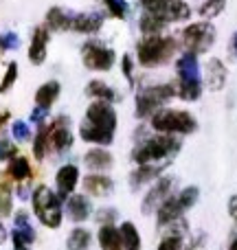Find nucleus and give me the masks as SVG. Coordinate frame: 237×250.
Returning a JSON list of instances; mask_svg holds the SVG:
<instances>
[{"instance_id": "12", "label": "nucleus", "mask_w": 237, "mask_h": 250, "mask_svg": "<svg viewBox=\"0 0 237 250\" xmlns=\"http://www.w3.org/2000/svg\"><path fill=\"white\" fill-rule=\"evenodd\" d=\"M172 185H173L172 178H160V180L150 189V193L145 195V200H143V213H151L154 208H158L160 204L169 198Z\"/></svg>"}, {"instance_id": "11", "label": "nucleus", "mask_w": 237, "mask_h": 250, "mask_svg": "<svg viewBox=\"0 0 237 250\" xmlns=\"http://www.w3.org/2000/svg\"><path fill=\"white\" fill-rule=\"evenodd\" d=\"M48 141H51V149L55 151H66L68 147H73V134H70V127L66 125L64 117L57 119L48 127Z\"/></svg>"}, {"instance_id": "45", "label": "nucleus", "mask_w": 237, "mask_h": 250, "mask_svg": "<svg viewBox=\"0 0 237 250\" xmlns=\"http://www.w3.org/2000/svg\"><path fill=\"white\" fill-rule=\"evenodd\" d=\"M233 48H235V55H237V35L233 38Z\"/></svg>"}, {"instance_id": "19", "label": "nucleus", "mask_w": 237, "mask_h": 250, "mask_svg": "<svg viewBox=\"0 0 237 250\" xmlns=\"http://www.w3.org/2000/svg\"><path fill=\"white\" fill-rule=\"evenodd\" d=\"M99 246L101 250H123V244H121V235H119V229H114L112 224H104L99 229Z\"/></svg>"}, {"instance_id": "13", "label": "nucleus", "mask_w": 237, "mask_h": 250, "mask_svg": "<svg viewBox=\"0 0 237 250\" xmlns=\"http://www.w3.org/2000/svg\"><path fill=\"white\" fill-rule=\"evenodd\" d=\"M90 211L92 207L86 195H70V198H66V213H68V217L73 222H86Z\"/></svg>"}, {"instance_id": "21", "label": "nucleus", "mask_w": 237, "mask_h": 250, "mask_svg": "<svg viewBox=\"0 0 237 250\" xmlns=\"http://www.w3.org/2000/svg\"><path fill=\"white\" fill-rule=\"evenodd\" d=\"M70 29L82 31V33H92V31L101 29V16H97V13L75 16V18H70Z\"/></svg>"}, {"instance_id": "15", "label": "nucleus", "mask_w": 237, "mask_h": 250, "mask_svg": "<svg viewBox=\"0 0 237 250\" xmlns=\"http://www.w3.org/2000/svg\"><path fill=\"white\" fill-rule=\"evenodd\" d=\"M182 208L180 204H178V198H173V195H169L167 200H165L163 204H160L158 208H156V220H158V226H167L172 224V222H176L178 217L182 215Z\"/></svg>"}, {"instance_id": "38", "label": "nucleus", "mask_w": 237, "mask_h": 250, "mask_svg": "<svg viewBox=\"0 0 237 250\" xmlns=\"http://www.w3.org/2000/svg\"><path fill=\"white\" fill-rule=\"evenodd\" d=\"M106 7H108V11L112 13L114 18H123L125 16V2L123 0H104Z\"/></svg>"}, {"instance_id": "39", "label": "nucleus", "mask_w": 237, "mask_h": 250, "mask_svg": "<svg viewBox=\"0 0 237 250\" xmlns=\"http://www.w3.org/2000/svg\"><path fill=\"white\" fill-rule=\"evenodd\" d=\"M158 250H180V239L176 235H169L158 244Z\"/></svg>"}, {"instance_id": "4", "label": "nucleus", "mask_w": 237, "mask_h": 250, "mask_svg": "<svg viewBox=\"0 0 237 250\" xmlns=\"http://www.w3.org/2000/svg\"><path fill=\"white\" fill-rule=\"evenodd\" d=\"M151 127L160 134H191L195 132L198 123H195L194 114L187 110H158L151 114Z\"/></svg>"}, {"instance_id": "25", "label": "nucleus", "mask_w": 237, "mask_h": 250, "mask_svg": "<svg viewBox=\"0 0 237 250\" xmlns=\"http://www.w3.org/2000/svg\"><path fill=\"white\" fill-rule=\"evenodd\" d=\"M178 77L180 79H198V60L194 53H185L176 64Z\"/></svg>"}, {"instance_id": "35", "label": "nucleus", "mask_w": 237, "mask_h": 250, "mask_svg": "<svg viewBox=\"0 0 237 250\" xmlns=\"http://www.w3.org/2000/svg\"><path fill=\"white\" fill-rule=\"evenodd\" d=\"M16 77H18V66H16V64H9L7 73H4L2 83H0V95H2V92H7L9 88L13 86V82H16Z\"/></svg>"}, {"instance_id": "17", "label": "nucleus", "mask_w": 237, "mask_h": 250, "mask_svg": "<svg viewBox=\"0 0 237 250\" xmlns=\"http://www.w3.org/2000/svg\"><path fill=\"white\" fill-rule=\"evenodd\" d=\"M112 187H114V182L110 180L108 176H104V173H90V176H86V180H84V189H86V193L97 195V198L108 195L110 191H112Z\"/></svg>"}, {"instance_id": "29", "label": "nucleus", "mask_w": 237, "mask_h": 250, "mask_svg": "<svg viewBox=\"0 0 237 250\" xmlns=\"http://www.w3.org/2000/svg\"><path fill=\"white\" fill-rule=\"evenodd\" d=\"M202 92L200 86V79H180V86H178V97L185 101H195Z\"/></svg>"}, {"instance_id": "22", "label": "nucleus", "mask_w": 237, "mask_h": 250, "mask_svg": "<svg viewBox=\"0 0 237 250\" xmlns=\"http://www.w3.org/2000/svg\"><path fill=\"white\" fill-rule=\"evenodd\" d=\"M207 82L211 90H220L226 82V68L220 60H211L207 64Z\"/></svg>"}, {"instance_id": "20", "label": "nucleus", "mask_w": 237, "mask_h": 250, "mask_svg": "<svg viewBox=\"0 0 237 250\" xmlns=\"http://www.w3.org/2000/svg\"><path fill=\"white\" fill-rule=\"evenodd\" d=\"M7 176L11 178L13 182H22V180H29L33 176L31 171V165L24 156H16V158L9 160V167H7Z\"/></svg>"}, {"instance_id": "1", "label": "nucleus", "mask_w": 237, "mask_h": 250, "mask_svg": "<svg viewBox=\"0 0 237 250\" xmlns=\"http://www.w3.org/2000/svg\"><path fill=\"white\" fill-rule=\"evenodd\" d=\"M117 129V112L108 101H95L86 110V121L82 123V138L95 145H110Z\"/></svg>"}, {"instance_id": "10", "label": "nucleus", "mask_w": 237, "mask_h": 250, "mask_svg": "<svg viewBox=\"0 0 237 250\" xmlns=\"http://www.w3.org/2000/svg\"><path fill=\"white\" fill-rule=\"evenodd\" d=\"M77 182H79V169L75 167V165H64V167H60V171H57V176H55L60 200L70 198V193L75 191Z\"/></svg>"}, {"instance_id": "32", "label": "nucleus", "mask_w": 237, "mask_h": 250, "mask_svg": "<svg viewBox=\"0 0 237 250\" xmlns=\"http://www.w3.org/2000/svg\"><path fill=\"white\" fill-rule=\"evenodd\" d=\"M51 149V141H48V127H40L38 136H35L33 143V156L38 160H42L46 156V151Z\"/></svg>"}, {"instance_id": "27", "label": "nucleus", "mask_w": 237, "mask_h": 250, "mask_svg": "<svg viewBox=\"0 0 237 250\" xmlns=\"http://www.w3.org/2000/svg\"><path fill=\"white\" fill-rule=\"evenodd\" d=\"M11 178L0 176V217H9L13 211V200H11Z\"/></svg>"}, {"instance_id": "26", "label": "nucleus", "mask_w": 237, "mask_h": 250, "mask_svg": "<svg viewBox=\"0 0 237 250\" xmlns=\"http://www.w3.org/2000/svg\"><path fill=\"white\" fill-rule=\"evenodd\" d=\"M165 24H167V20L160 13H154V11H145L141 18V31L145 35H158V31Z\"/></svg>"}, {"instance_id": "44", "label": "nucleus", "mask_w": 237, "mask_h": 250, "mask_svg": "<svg viewBox=\"0 0 237 250\" xmlns=\"http://www.w3.org/2000/svg\"><path fill=\"white\" fill-rule=\"evenodd\" d=\"M229 250H237V237L233 239V242H231V248Z\"/></svg>"}, {"instance_id": "7", "label": "nucleus", "mask_w": 237, "mask_h": 250, "mask_svg": "<svg viewBox=\"0 0 237 250\" xmlns=\"http://www.w3.org/2000/svg\"><path fill=\"white\" fill-rule=\"evenodd\" d=\"M213 40H215V29L207 22H195L182 31V44L187 46V53H194V55L209 51Z\"/></svg>"}, {"instance_id": "40", "label": "nucleus", "mask_w": 237, "mask_h": 250, "mask_svg": "<svg viewBox=\"0 0 237 250\" xmlns=\"http://www.w3.org/2000/svg\"><path fill=\"white\" fill-rule=\"evenodd\" d=\"M114 220H117V211H112V208H108V211H99L97 213V222H99L101 226L104 224H114Z\"/></svg>"}, {"instance_id": "37", "label": "nucleus", "mask_w": 237, "mask_h": 250, "mask_svg": "<svg viewBox=\"0 0 237 250\" xmlns=\"http://www.w3.org/2000/svg\"><path fill=\"white\" fill-rule=\"evenodd\" d=\"M18 156V147L11 141H2L0 143V160H11Z\"/></svg>"}, {"instance_id": "43", "label": "nucleus", "mask_w": 237, "mask_h": 250, "mask_svg": "<svg viewBox=\"0 0 237 250\" xmlns=\"http://www.w3.org/2000/svg\"><path fill=\"white\" fill-rule=\"evenodd\" d=\"M9 119V112H2L0 114V129H2V125H4V121H7Z\"/></svg>"}, {"instance_id": "18", "label": "nucleus", "mask_w": 237, "mask_h": 250, "mask_svg": "<svg viewBox=\"0 0 237 250\" xmlns=\"http://www.w3.org/2000/svg\"><path fill=\"white\" fill-rule=\"evenodd\" d=\"M60 97V83L57 82H46L44 86L38 88L35 92V104H38L40 110H48Z\"/></svg>"}, {"instance_id": "6", "label": "nucleus", "mask_w": 237, "mask_h": 250, "mask_svg": "<svg viewBox=\"0 0 237 250\" xmlns=\"http://www.w3.org/2000/svg\"><path fill=\"white\" fill-rule=\"evenodd\" d=\"M176 95V88L172 83H160V86H151L147 90H143L136 97V117H151L154 112H158L160 105L165 101H169Z\"/></svg>"}, {"instance_id": "36", "label": "nucleus", "mask_w": 237, "mask_h": 250, "mask_svg": "<svg viewBox=\"0 0 237 250\" xmlns=\"http://www.w3.org/2000/svg\"><path fill=\"white\" fill-rule=\"evenodd\" d=\"M145 11H154V13H160L163 9H167L173 0H141Z\"/></svg>"}, {"instance_id": "16", "label": "nucleus", "mask_w": 237, "mask_h": 250, "mask_svg": "<svg viewBox=\"0 0 237 250\" xmlns=\"http://www.w3.org/2000/svg\"><path fill=\"white\" fill-rule=\"evenodd\" d=\"M84 163H86V167L90 169V171H106V169L112 167V154L106 149H101V147H95V149L86 151V156H84Z\"/></svg>"}, {"instance_id": "33", "label": "nucleus", "mask_w": 237, "mask_h": 250, "mask_svg": "<svg viewBox=\"0 0 237 250\" xmlns=\"http://www.w3.org/2000/svg\"><path fill=\"white\" fill-rule=\"evenodd\" d=\"M224 4H226V0H200L198 11L204 18H215L224 11Z\"/></svg>"}, {"instance_id": "8", "label": "nucleus", "mask_w": 237, "mask_h": 250, "mask_svg": "<svg viewBox=\"0 0 237 250\" xmlns=\"http://www.w3.org/2000/svg\"><path fill=\"white\" fill-rule=\"evenodd\" d=\"M84 66L90 70H110L114 64V51L99 42H86L82 48Z\"/></svg>"}, {"instance_id": "14", "label": "nucleus", "mask_w": 237, "mask_h": 250, "mask_svg": "<svg viewBox=\"0 0 237 250\" xmlns=\"http://www.w3.org/2000/svg\"><path fill=\"white\" fill-rule=\"evenodd\" d=\"M46 44H48L46 26H38L33 31V40H31V48H29V60L33 64H42L46 60Z\"/></svg>"}, {"instance_id": "42", "label": "nucleus", "mask_w": 237, "mask_h": 250, "mask_svg": "<svg viewBox=\"0 0 237 250\" xmlns=\"http://www.w3.org/2000/svg\"><path fill=\"white\" fill-rule=\"evenodd\" d=\"M123 73L128 75V79H132V60L128 55L123 57Z\"/></svg>"}, {"instance_id": "9", "label": "nucleus", "mask_w": 237, "mask_h": 250, "mask_svg": "<svg viewBox=\"0 0 237 250\" xmlns=\"http://www.w3.org/2000/svg\"><path fill=\"white\" fill-rule=\"evenodd\" d=\"M11 242H13V250H29L31 244L35 242V230L29 222V215L24 211H20L16 215V226H13L11 233Z\"/></svg>"}, {"instance_id": "31", "label": "nucleus", "mask_w": 237, "mask_h": 250, "mask_svg": "<svg viewBox=\"0 0 237 250\" xmlns=\"http://www.w3.org/2000/svg\"><path fill=\"white\" fill-rule=\"evenodd\" d=\"M46 24L55 31H62V29H70V18L66 16V11H62L60 7H53L46 16Z\"/></svg>"}, {"instance_id": "3", "label": "nucleus", "mask_w": 237, "mask_h": 250, "mask_svg": "<svg viewBox=\"0 0 237 250\" xmlns=\"http://www.w3.org/2000/svg\"><path fill=\"white\" fill-rule=\"evenodd\" d=\"M33 213L46 229H60L62 226V200L53 193L48 187L40 185L33 191Z\"/></svg>"}, {"instance_id": "24", "label": "nucleus", "mask_w": 237, "mask_h": 250, "mask_svg": "<svg viewBox=\"0 0 237 250\" xmlns=\"http://www.w3.org/2000/svg\"><path fill=\"white\" fill-rule=\"evenodd\" d=\"M160 173V167H156V165H138L136 171H132V176H129V185L134 187V189H138V187H143L145 182L154 180V178H158Z\"/></svg>"}, {"instance_id": "30", "label": "nucleus", "mask_w": 237, "mask_h": 250, "mask_svg": "<svg viewBox=\"0 0 237 250\" xmlns=\"http://www.w3.org/2000/svg\"><path fill=\"white\" fill-rule=\"evenodd\" d=\"M66 246H68V250H88V246H90V233L86 229L70 230Z\"/></svg>"}, {"instance_id": "28", "label": "nucleus", "mask_w": 237, "mask_h": 250, "mask_svg": "<svg viewBox=\"0 0 237 250\" xmlns=\"http://www.w3.org/2000/svg\"><path fill=\"white\" fill-rule=\"evenodd\" d=\"M86 92H88L90 97H95L97 101H108V104H110V101L117 99V92H114L110 86H106L104 82H99V79H95V82L88 83Z\"/></svg>"}, {"instance_id": "34", "label": "nucleus", "mask_w": 237, "mask_h": 250, "mask_svg": "<svg viewBox=\"0 0 237 250\" xmlns=\"http://www.w3.org/2000/svg\"><path fill=\"white\" fill-rule=\"evenodd\" d=\"M195 202H198V187H187V189H182V193L178 195V204H180L182 211L191 208Z\"/></svg>"}, {"instance_id": "23", "label": "nucleus", "mask_w": 237, "mask_h": 250, "mask_svg": "<svg viewBox=\"0 0 237 250\" xmlns=\"http://www.w3.org/2000/svg\"><path fill=\"white\" fill-rule=\"evenodd\" d=\"M119 235H121L123 250H141V235H138L136 226L132 222H123L119 229Z\"/></svg>"}, {"instance_id": "41", "label": "nucleus", "mask_w": 237, "mask_h": 250, "mask_svg": "<svg viewBox=\"0 0 237 250\" xmlns=\"http://www.w3.org/2000/svg\"><path fill=\"white\" fill-rule=\"evenodd\" d=\"M13 136L18 138V141H26V138L31 136V132H29V127H26L22 121H18V123H13Z\"/></svg>"}, {"instance_id": "2", "label": "nucleus", "mask_w": 237, "mask_h": 250, "mask_svg": "<svg viewBox=\"0 0 237 250\" xmlns=\"http://www.w3.org/2000/svg\"><path fill=\"white\" fill-rule=\"evenodd\" d=\"M173 53H176V40L160 38V35H147L136 46L138 64L147 66V68H154V66H160V64H165V62H169Z\"/></svg>"}, {"instance_id": "5", "label": "nucleus", "mask_w": 237, "mask_h": 250, "mask_svg": "<svg viewBox=\"0 0 237 250\" xmlns=\"http://www.w3.org/2000/svg\"><path fill=\"white\" fill-rule=\"evenodd\" d=\"M178 147H180V143H178L172 134H158V136L145 141L141 147H136L132 158L136 165H150V163H154V160L167 158V156L176 154Z\"/></svg>"}]
</instances>
